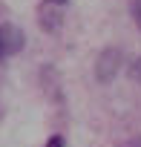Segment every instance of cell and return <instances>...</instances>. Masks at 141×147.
<instances>
[{
  "instance_id": "6da1fadb",
  "label": "cell",
  "mask_w": 141,
  "mask_h": 147,
  "mask_svg": "<svg viewBox=\"0 0 141 147\" xmlns=\"http://www.w3.org/2000/svg\"><path fill=\"white\" fill-rule=\"evenodd\" d=\"M118 69H121V49H115V46L104 49L101 58H98V63H95L98 81H101V84H109V81L118 75Z\"/></svg>"
},
{
  "instance_id": "7a4b0ae2",
  "label": "cell",
  "mask_w": 141,
  "mask_h": 147,
  "mask_svg": "<svg viewBox=\"0 0 141 147\" xmlns=\"http://www.w3.org/2000/svg\"><path fill=\"white\" fill-rule=\"evenodd\" d=\"M23 43H26V35L17 26H12V23L0 26V61L9 58V55H15V52H20Z\"/></svg>"
},
{
  "instance_id": "3957f363",
  "label": "cell",
  "mask_w": 141,
  "mask_h": 147,
  "mask_svg": "<svg viewBox=\"0 0 141 147\" xmlns=\"http://www.w3.org/2000/svg\"><path fill=\"white\" fill-rule=\"evenodd\" d=\"M130 78L141 84V58H135V61L130 63Z\"/></svg>"
},
{
  "instance_id": "277c9868",
  "label": "cell",
  "mask_w": 141,
  "mask_h": 147,
  "mask_svg": "<svg viewBox=\"0 0 141 147\" xmlns=\"http://www.w3.org/2000/svg\"><path fill=\"white\" fill-rule=\"evenodd\" d=\"M130 12H132V20H135V26L141 29V0H132V6H130Z\"/></svg>"
},
{
  "instance_id": "5b68a950",
  "label": "cell",
  "mask_w": 141,
  "mask_h": 147,
  "mask_svg": "<svg viewBox=\"0 0 141 147\" xmlns=\"http://www.w3.org/2000/svg\"><path fill=\"white\" fill-rule=\"evenodd\" d=\"M46 147H66V138H63V136H52V138L46 141Z\"/></svg>"
},
{
  "instance_id": "8992f818",
  "label": "cell",
  "mask_w": 141,
  "mask_h": 147,
  "mask_svg": "<svg viewBox=\"0 0 141 147\" xmlns=\"http://www.w3.org/2000/svg\"><path fill=\"white\" fill-rule=\"evenodd\" d=\"M69 3V0H46V6H58V9H63Z\"/></svg>"
}]
</instances>
